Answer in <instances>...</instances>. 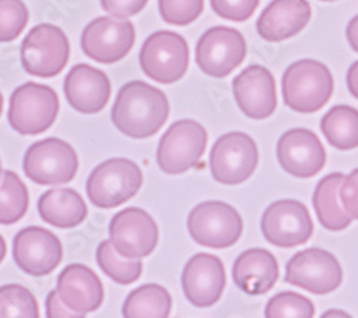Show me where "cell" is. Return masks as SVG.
I'll list each match as a JSON object with an SVG mask.
<instances>
[{"label": "cell", "instance_id": "obj_17", "mask_svg": "<svg viewBox=\"0 0 358 318\" xmlns=\"http://www.w3.org/2000/svg\"><path fill=\"white\" fill-rule=\"evenodd\" d=\"M277 158L281 168L296 178H313L327 162L321 140L304 128L289 129L280 138Z\"/></svg>", "mask_w": 358, "mask_h": 318}, {"label": "cell", "instance_id": "obj_35", "mask_svg": "<svg viewBox=\"0 0 358 318\" xmlns=\"http://www.w3.org/2000/svg\"><path fill=\"white\" fill-rule=\"evenodd\" d=\"M341 204L352 219H358V168L344 177L340 188Z\"/></svg>", "mask_w": 358, "mask_h": 318}, {"label": "cell", "instance_id": "obj_36", "mask_svg": "<svg viewBox=\"0 0 358 318\" xmlns=\"http://www.w3.org/2000/svg\"><path fill=\"white\" fill-rule=\"evenodd\" d=\"M148 0H101L102 9L116 19H128L138 15Z\"/></svg>", "mask_w": 358, "mask_h": 318}, {"label": "cell", "instance_id": "obj_28", "mask_svg": "<svg viewBox=\"0 0 358 318\" xmlns=\"http://www.w3.org/2000/svg\"><path fill=\"white\" fill-rule=\"evenodd\" d=\"M29 208V192L17 173L5 171L0 182V224L12 225L20 221Z\"/></svg>", "mask_w": 358, "mask_h": 318}, {"label": "cell", "instance_id": "obj_40", "mask_svg": "<svg viewBox=\"0 0 358 318\" xmlns=\"http://www.w3.org/2000/svg\"><path fill=\"white\" fill-rule=\"evenodd\" d=\"M6 252H8V245H6L5 240H3V237L0 236V264L3 263V259L6 256Z\"/></svg>", "mask_w": 358, "mask_h": 318}, {"label": "cell", "instance_id": "obj_21", "mask_svg": "<svg viewBox=\"0 0 358 318\" xmlns=\"http://www.w3.org/2000/svg\"><path fill=\"white\" fill-rule=\"evenodd\" d=\"M311 19V5L307 0H273L258 22L257 32L268 42H282L296 36Z\"/></svg>", "mask_w": 358, "mask_h": 318}, {"label": "cell", "instance_id": "obj_6", "mask_svg": "<svg viewBox=\"0 0 358 318\" xmlns=\"http://www.w3.org/2000/svg\"><path fill=\"white\" fill-rule=\"evenodd\" d=\"M142 72L152 80L171 85L181 80L189 66L187 41L175 32L158 31L148 36L139 52Z\"/></svg>", "mask_w": 358, "mask_h": 318}, {"label": "cell", "instance_id": "obj_25", "mask_svg": "<svg viewBox=\"0 0 358 318\" xmlns=\"http://www.w3.org/2000/svg\"><path fill=\"white\" fill-rule=\"evenodd\" d=\"M344 175L341 172H333L324 177L315 187L313 204L320 224L328 231H343L345 229L352 218L347 214L341 204L340 188Z\"/></svg>", "mask_w": 358, "mask_h": 318}, {"label": "cell", "instance_id": "obj_38", "mask_svg": "<svg viewBox=\"0 0 358 318\" xmlns=\"http://www.w3.org/2000/svg\"><path fill=\"white\" fill-rule=\"evenodd\" d=\"M347 88L350 94L358 99V61L354 62L347 72Z\"/></svg>", "mask_w": 358, "mask_h": 318}, {"label": "cell", "instance_id": "obj_5", "mask_svg": "<svg viewBox=\"0 0 358 318\" xmlns=\"http://www.w3.org/2000/svg\"><path fill=\"white\" fill-rule=\"evenodd\" d=\"M69 39L61 27L41 23L26 35L20 46L23 69L32 76L53 78L68 65Z\"/></svg>", "mask_w": 358, "mask_h": 318}, {"label": "cell", "instance_id": "obj_33", "mask_svg": "<svg viewBox=\"0 0 358 318\" xmlns=\"http://www.w3.org/2000/svg\"><path fill=\"white\" fill-rule=\"evenodd\" d=\"M158 6L164 22L173 26H187L201 16L203 0H158Z\"/></svg>", "mask_w": 358, "mask_h": 318}, {"label": "cell", "instance_id": "obj_30", "mask_svg": "<svg viewBox=\"0 0 358 318\" xmlns=\"http://www.w3.org/2000/svg\"><path fill=\"white\" fill-rule=\"evenodd\" d=\"M39 304L26 287L8 284L0 287V318H39Z\"/></svg>", "mask_w": 358, "mask_h": 318}, {"label": "cell", "instance_id": "obj_32", "mask_svg": "<svg viewBox=\"0 0 358 318\" xmlns=\"http://www.w3.org/2000/svg\"><path fill=\"white\" fill-rule=\"evenodd\" d=\"M29 10L22 0H0V42H12L24 31Z\"/></svg>", "mask_w": 358, "mask_h": 318}, {"label": "cell", "instance_id": "obj_20", "mask_svg": "<svg viewBox=\"0 0 358 318\" xmlns=\"http://www.w3.org/2000/svg\"><path fill=\"white\" fill-rule=\"evenodd\" d=\"M110 89L106 73L87 64L75 65L64 82V92L69 105L85 115L103 110L109 102Z\"/></svg>", "mask_w": 358, "mask_h": 318}, {"label": "cell", "instance_id": "obj_2", "mask_svg": "<svg viewBox=\"0 0 358 318\" xmlns=\"http://www.w3.org/2000/svg\"><path fill=\"white\" fill-rule=\"evenodd\" d=\"M334 92V78L324 64L301 59L287 68L282 96L288 108L300 113L318 112Z\"/></svg>", "mask_w": 358, "mask_h": 318}, {"label": "cell", "instance_id": "obj_13", "mask_svg": "<svg viewBox=\"0 0 358 318\" xmlns=\"http://www.w3.org/2000/svg\"><path fill=\"white\" fill-rule=\"evenodd\" d=\"M264 238L281 248L306 244L314 233L311 215L304 204L295 199H281L268 207L261 219Z\"/></svg>", "mask_w": 358, "mask_h": 318}, {"label": "cell", "instance_id": "obj_31", "mask_svg": "<svg viewBox=\"0 0 358 318\" xmlns=\"http://www.w3.org/2000/svg\"><path fill=\"white\" fill-rule=\"evenodd\" d=\"M314 314L315 307L313 301L292 291L274 296L265 307L266 318H311Z\"/></svg>", "mask_w": 358, "mask_h": 318}, {"label": "cell", "instance_id": "obj_14", "mask_svg": "<svg viewBox=\"0 0 358 318\" xmlns=\"http://www.w3.org/2000/svg\"><path fill=\"white\" fill-rule=\"evenodd\" d=\"M113 248L127 258L141 259L157 248L159 231L155 219L146 211L131 207L115 214L109 224Z\"/></svg>", "mask_w": 358, "mask_h": 318}, {"label": "cell", "instance_id": "obj_8", "mask_svg": "<svg viewBox=\"0 0 358 318\" xmlns=\"http://www.w3.org/2000/svg\"><path fill=\"white\" fill-rule=\"evenodd\" d=\"M206 129L194 120L173 122L158 143L157 162L164 173L181 175L195 168L205 154Z\"/></svg>", "mask_w": 358, "mask_h": 318}, {"label": "cell", "instance_id": "obj_16", "mask_svg": "<svg viewBox=\"0 0 358 318\" xmlns=\"http://www.w3.org/2000/svg\"><path fill=\"white\" fill-rule=\"evenodd\" d=\"M135 36L134 23L102 16L86 24L80 48L87 57L99 64H116L131 52Z\"/></svg>", "mask_w": 358, "mask_h": 318}, {"label": "cell", "instance_id": "obj_18", "mask_svg": "<svg viewBox=\"0 0 358 318\" xmlns=\"http://www.w3.org/2000/svg\"><path fill=\"white\" fill-rule=\"evenodd\" d=\"M232 92L238 108L251 120H265L277 109L275 79L261 65H251L238 75Z\"/></svg>", "mask_w": 358, "mask_h": 318}, {"label": "cell", "instance_id": "obj_4", "mask_svg": "<svg viewBox=\"0 0 358 318\" xmlns=\"http://www.w3.org/2000/svg\"><path fill=\"white\" fill-rule=\"evenodd\" d=\"M59 113V98L50 86L26 82L10 96L8 120L20 135L46 132Z\"/></svg>", "mask_w": 358, "mask_h": 318}, {"label": "cell", "instance_id": "obj_9", "mask_svg": "<svg viewBox=\"0 0 358 318\" xmlns=\"http://www.w3.org/2000/svg\"><path fill=\"white\" fill-rule=\"evenodd\" d=\"M188 231L199 245L222 250L241 238L244 222L240 212L227 202L206 201L189 212Z\"/></svg>", "mask_w": 358, "mask_h": 318}, {"label": "cell", "instance_id": "obj_19", "mask_svg": "<svg viewBox=\"0 0 358 318\" xmlns=\"http://www.w3.org/2000/svg\"><path fill=\"white\" fill-rule=\"evenodd\" d=\"M225 268L217 255L199 252L194 255L182 271V288L187 300L208 308L217 304L225 288Z\"/></svg>", "mask_w": 358, "mask_h": 318}, {"label": "cell", "instance_id": "obj_39", "mask_svg": "<svg viewBox=\"0 0 358 318\" xmlns=\"http://www.w3.org/2000/svg\"><path fill=\"white\" fill-rule=\"evenodd\" d=\"M347 41L354 52H358V15L354 16L350 23L347 24Z\"/></svg>", "mask_w": 358, "mask_h": 318}, {"label": "cell", "instance_id": "obj_24", "mask_svg": "<svg viewBox=\"0 0 358 318\" xmlns=\"http://www.w3.org/2000/svg\"><path fill=\"white\" fill-rule=\"evenodd\" d=\"M38 212L46 224L69 229L87 217V207L80 194L71 188H55L43 192L38 201Z\"/></svg>", "mask_w": 358, "mask_h": 318}, {"label": "cell", "instance_id": "obj_15", "mask_svg": "<svg viewBox=\"0 0 358 318\" xmlns=\"http://www.w3.org/2000/svg\"><path fill=\"white\" fill-rule=\"evenodd\" d=\"M62 243L49 229L26 226L13 240L15 264L27 275L45 277L62 263Z\"/></svg>", "mask_w": 358, "mask_h": 318}, {"label": "cell", "instance_id": "obj_1", "mask_svg": "<svg viewBox=\"0 0 358 318\" xmlns=\"http://www.w3.org/2000/svg\"><path fill=\"white\" fill-rule=\"evenodd\" d=\"M110 117L119 132L132 139H146L165 125L169 117V102L155 86L132 80L119 89Z\"/></svg>", "mask_w": 358, "mask_h": 318}, {"label": "cell", "instance_id": "obj_7", "mask_svg": "<svg viewBox=\"0 0 358 318\" xmlns=\"http://www.w3.org/2000/svg\"><path fill=\"white\" fill-rule=\"evenodd\" d=\"M79 168V159L71 143L46 138L27 148L23 157L26 177L38 185H64L71 182Z\"/></svg>", "mask_w": 358, "mask_h": 318}, {"label": "cell", "instance_id": "obj_3", "mask_svg": "<svg viewBox=\"0 0 358 318\" xmlns=\"http://www.w3.org/2000/svg\"><path fill=\"white\" fill-rule=\"evenodd\" d=\"M142 182V171L134 161L112 158L91 172L86 181V194L96 208L110 210L134 198Z\"/></svg>", "mask_w": 358, "mask_h": 318}, {"label": "cell", "instance_id": "obj_43", "mask_svg": "<svg viewBox=\"0 0 358 318\" xmlns=\"http://www.w3.org/2000/svg\"><path fill=\"white\" fill-rule=\"evenodd\" d=\"M2 173H3L2 172V162H0V177H2Z\"/></svg>", "mask_w": 358, "mask_h": 318}, {"label": "cell", "instance_id": "obj_22", "mask_svg": "<svg viewBox=\"0 0 358 318\" xmlns=\"http://www.w3.org/2000/svg\"><path fill=\"white\" fill-rule=\"evenodd\" d=\"M56 290L71 310L82 315L96 311L105 297L101 278L82 264L68 266L57 277Z\"/></svg>", "mask_w": 358, "mask_h": 318}, {"label": "cell", "instance_id": "obj_42", "mask_svg": "<svg viewBox=\"0 0 358 318\" xmlns=\"http://www.w3.org/2000/svg\"><path fill=\"white\" fill-rule=\"evenodd\" d=\"M2 113H3V95L0 94V117H2Z\"/></svg>", "mask_w": 358, "mask_h": 318}, {"label": "cell", "instance_id": "obj_10", "mask_svg": "<svg viewBox=\"0 0 358 318\" xmlns=\"http://www.w3.org/2000/svg\"><path fill=\"white\" fill-rule=\"evenodd\" d=\"M258 148L255 140L244 132L222 135L211 150L210 168L217 182L240 185L255 172Z\"/></svg>", "mask_w": 358, "mask_h": 318}, {"label": "cell", "instance_id": "obj_27", "mask_svg": "<svg viewBox=\"0 0 358 318\" xmlns=\"http://www.w3.org/2000/svg\"><path fill=\"white\" fill-rule=\"evenodd\" d=\"M172 310L171 294L158 284H145L125 300L122 314L127 318H166Z\"/></svg>", "mask_w": 358, "mask_h": 318}, {"label": "cell", "instance_id": "obj_23", "mask_svg": "<svg viewBox=\"0 0 358 318\" xmlns=\"http://www.w3.org/2000/svg\"><path fill=\"white\" fill-rule=\"evenodd\" d=\"M280 268L277 258L264 248H251L235 259L234 284L248 296L266 294L277 284Z\"/></svg>", "mask_w": 358, "mask_h": 318}, {"label": "cell", "instance_id": "obj_29", "mask_svg": "<svg viewBox=\"0 0 358 318\" xmlns=\"http://www.w3.org/2000/svg\"><path fill=\"white\" fill-rule=\"evenodd\" d=\"M96 263L101 270L115 282L121 285H129L139 280L143 264L141 261H134L119 254L110 240L102 241L96 250Z\"/></svg>", "mask_w": 358, "mask_h": 318}, {"label": "cell", "instance_id": "obj_26", "mask_svg": "<svg viewBox=\"0 0 358 318\" xmlns=\"http://www.w3.org/2000/svg\"><path fill=\"white\" fill-rule=\"evenodd\" d=\"M321 132L336 150H355L358 147V110L347 105L331 108L321 120Z\"/></svg>", "mask_w": 358, "mask_h": 318}, {"label": "cell", "instance_id": "obj_44", "mask_svg": "<svg viewBox=\"0 0 358 318\" xmlns=\"http://www.w3.org/2000/svg\"><path fill=\"white\" fill-rule=\"evenodd\" d=\"M321 2H336V0H321Z\"/></svg>", "mask_w": 358, "mask_h": 318}, {"label": "cell", "instance_id": "obj_34", "mask_svg": "<svg viewBox=\"0 0 358 318\" xmlns=\"http://www.w3.org/2000/svg\"><path fill=\"white\" fill-rule=\"evenodd\" d=\"M259 6V0H211L213 10L232 22L248 20Z\"/></svg>", "mask_w": 358, "mask_h": 318}, {"label": "cell", "instance_id": "obj_12", "mask_svg": "<svg viewBox=\"0 0 358 318\" xmlns=\"http://www.w3.org/2000/svg\"><path fill=\"white\" fill-rule=\"evenodd\" d=\"M247 56V42L241 32L227 26H215L202 34L196 43L198 68L213 78H225L240 66Z\"/></svg>", "mask_w": 358, "mask_h": 318}, {"label": "cell", "instance_id": "obj_37", "mask_svg": "<svg viewBox=\"0 0 358 318\" xmlns=\"http://www.w3.org/2000/svg\"><path fill=\"white\" fill-rule=\"evenodd\" d=\"M46 317H49V318H82L85 315L71 310L62 301L57 290H53L46 297Z\"/></svg>", "mask_w": 358, "mask_h": 318}, {"label": "cell", "instance_id": "obj_41", "mask_svg": "<svg viewBox=\"0 0 358 318\" xmlns=\"http://www.w3.org/2000/svg\"><path fill=\"white\" fill-rule=\"evenodd\" d=\"M330 315H343V317H348V314H345V312H334V310H330V312L322 314V317H330Z\"/></svg>", "mask_w": 358, "mask_h": 318}, {"label": "cell", "instance_id": "obj_11", "mask_svg": "<svg viewBox=\"0 0 358 318\" xmlns=\"http://www.w3.org/2000/svg\"><path fill=\"white\" fill-rule=\"evenodd\" d=\"M285 281L317 296L336 291L343 282V268L336 255L321 248H307L291 256Z\"/></svg>", "mask_w": 358, "mask_h": 318}]
</instances>
